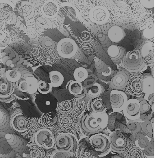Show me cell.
I'll list each match as a JSON object with an SVG mask.
<instances>
[{"instance_id": "obj_1", "label": "cell", "mask_w": 159, "mask_h": 158, "mask_svg": "<svg viewBox=\"0 0 159 158\" xmlns=\"http://www.w3.org/2000/svg\"><path fill=\"white\" fill-rule=\"evenodd\" d=\"M85 108L84 105L76 99L72 109L66 112L57 113L58 124L55 128L58 133H72L80 129V121Z\"/></svg>"}, {"instance_id": "obj_2", "label": "cell", "mask_w": 159, "mask_h": 158, "mask_svg": "<svg viewBox=\"0 0 159 158\" xmlns=\"http://www.w3.org/2000/svg\"><path fill=\"white\" fill-rule=\"evenodd\" d=\"M109 115L106 112H89L80 119V127L87 134L97 133L106 129L109 124Z\"/></svg>"}, {"instance_id": "obj_3", "label": "cell", "mask_w": 159, "mask_h": 158, "mask_svg": "<svg viewBox=\"0 0 159 158\" xmlns=\"http://www.w3.org/2000/svg\"><path fill=\"white\" fill-rule=\"evenodd\" d=\"M121 62L124 69L131 73L143 72L146 67L144 60L137 50L127 52Z\"/></svg>"}, {"instance_id": "obj_4", "label": "cell", "mask_w": 159, "mask_h": 158, "mask_svg": "<svg viewBox=\"0 0 159 158\" xmlns=\"http://www.w3.org/2000/svg\"><path fill=\"white\" fill-rule=\"evenodd\" d=\"M78 144V138L72 133H58L55 136L54 149L55 151L75 154Z\"/></svg>"}, {"instance_id": "obj_5", "label": "cell", "mask_w": 159, "mask_h": 158, "mask_svg": "<svg viewBox=\"0 0 159 158\" xmlns=\"http://www.w3.org/2000/svg\"><path fill=\"white\" fill-rule=\"evenodd\" d=\"M88 141L94 151L102 158L108 155L111 151L109 136L97 133L92 134L88 138Z\"/></svg>"}, {"instance_id": "obj_6", "label": "cell", "mask_w": 159, "mask_h": 158, "mask_svg": "<svg viewBox=\"0 0 159 158\" xmlns=\"http://www.w3.org/2000/svg\"><path fill=\"white\" fill-rule=\"evenodd\" d=\"M55 136L54 132L51 129L43 127L36 131L32 138L34 143L42 147L44 150L49 151L54 149Z\"/></svg>"}, {"instance_id": "obj_7", "label": "cell", "mask_w": 159, "mask_h": 158, "mask_svg": "<svg viewBox=\"0 0 159 158\" xmlns=\"http://www.w3.org/2000/svg\"><path fill=\"white\" fill-rule=\"evenodd\" d=\"M20 72L22 74L21 78L17 82L15 83L16 87L22 92L26 94H36L38 92L37 86L38 80L28 70L26 72L23 71V72Z\"/></svg>"}, {"instance_id": "obj_8", "label": "cell", "mask_w": 159, "mask_h": 158, "mask_svg": "<svg viewBox=\"0 0 159 158\" xmlns=\"http://www.w3.org/2000/svg\"><path fill=\"white\" fill-rule=\"evenodd\" d=\"M109 137L111 149L117 153H123L130 144L128 138L123 135L120 129L111 133Z\"/></svg>"}, {"instance_id": "obj_9", "label": "cell", "mask_w": 159, "mask_h": 158, "mask_svg": "<svg viewBox=\"0 0 159 158\" xmlns=\"http://www.w3.org/2000/svg\"><path fill=\"white\" fill-rule=\"evenodd\" d=\"M126 89L127 92L133 96L143 97L144 95L143 75L137 74L130 76Z\"/></svg>"}, {"instance_id": "obj_10", "label": "cell", "mask_w": 159, "mask_h": 158, "mask_svg": "<svg viewBox=\"0 0 159 158\" xmlns=\"http://www.w3.org/2000/svg\"><path fill=\"white\" fill-rule=\"evenodd\" d=\"M57 50L60 57L64 58H71L76 54L78 45L72 39L66 37L58 42Z\"/></svg>"}, {"instance_id": "obj_11", "label": "cell", "mask_w": 159, "mask_h": 158, "mask_svg": "<svg viewBox=\"0 0 159 158\" xmlns=\"http://www.w3.org/2000/svg\"><path fill=\"white\" fill-rule=\"evenodd\" d=\"M35 102L36 107L43 114L54 112L57 108V100L52 96L46 94L37 95Z\"/></svg>"}, {"instance_id": "obj_12", "label": "cell", "mask_w": 159, "mask_h": 158, "mask_svg": "<svg viewBox=\"0 0 159 158\" xmlns=\"http://www.w3.org/2000/svg\"><path fill=\"white\" fill-rule=\"evenodd\" d=\"M15 83L8 81L4 75L0 76V102L8 103L15 98Z\"/></svg>"}, {"instance_id": "obj_13", "label": "cell", "mask_w": 159, "mask_h": 158, "mask_svg": "<svg viewBox=\"0 0 159 158\" xmlns=\"http://www.w3.org/2000/svg\"><path fill=\"white\" fill-rule=\"evenodd\" d=\"M4 138L7 142L10 147L16 153L22 155L27 152L28 143L22 137L14 134L7 133Z\"/></svg>"}, {"instance_id": "obj_14", "label": "cell", "mask_w": 159, "mask_h": 158, "mask_svg": "<svg viewBox=\"0 0 159 158\" xmlns=\"http://www.w3.org/2000/svg\"><path fill=\"white\" fill-rule=\"evenodd\" d=\"M122 112L123 115L129 121H137L139 120L141 111L139 101L137 99L128 100Z\"/></svg>"}, {"instance_id": "obj_15", "label": "cell", "mask_w": 159, "mask_h": 158, "mask_svg": "<svg viewBox=\"0 0 159 158\" xmlns=\"http://www.w3.org/2000/svg\"><path fill=\"white\" fill-rule=\"evenodd\" d=\"M128 100L127 94L122 90H113L110 94V101L114 112H121Z\"/></svg>"}, {"instance_id": "obj_16", "label": "cell", "mask_w": 159, "mask_h": 158, "mask_svg": "<svg viewBox=\"0 0 159 158\" xmlns=\"http://www.w3.org/2000/svg\"><path fill=\"white\" fill-rule=\"evenodd\" d=\"M17 110L18 108L16 109L15 112L10 116V125L15 131L23 134L26 131L28 118L23 114L22 110L20 111Z\"/></svg>"}, {"instance_id": "obj_17", "label": "cell", "mask_w": 159, "mask_h": 158, "mask_svg": "<svg viewBox=\"0 0 159 158\" xmlns=\"http://www.w3.org/2000/svg\"><path fill=\"white\" fill-rule=\"evenodd\" d=\"M129 77V72L125 70H119L113 75L109 81L110 88L117 90H123L125 89Z\"/></svg>"}, {"instance_id": "obj_18", "label": "cell", "mask_w": 159, "mask_h": 158, "mask_svg": "<svg viewBox=\"0 0 159 158\" xmlns=\"http://www.w3.org/2000/svg\"><path fill=\"white\" fill-rule=\"evenodd\" d=\"M110 17L108 9L102 6L92 8L89 11V18L91 22L97 24H103L109 20Z\"/></svg>"}, {"instance_id": "obj_19", "label": "cell", "mask_w": 159, "mask_h": 158, "mask_svg": "<svg viewBox=\"0 0 159 158\" xmlns=\"http://www.w3.org/2000/svg\"><path fill=\"white\" fill-rule=\"evenodd\" d=\"M75 155L77 158H102L92 148L88 140L79 143Z\"/></svg>"}, {"instance_id": "obj_20", "label": "cell", "mask_w": 159, "mask_h": 158, "mask_svg": "<svg viewBox=\"0 0 159 158\" xmlns=\"http://www.w3.org/2000/svg\"><path fill=\"white\" fill-rule=\"evenodd\" d=\"M1 56L3 65L11 68L16 67V65L19 59L17 53H16L10 46L4 50H1Z\"/></svg>"}, {"instance_id": "obj_21", "label": "cell", "mask_w": 159, "mask_h": 158, "mask_svg": "<svg viewBox=\"0 0 159 158\" xmlns=\"http://www.w3.org/2000/svg\"><path fill=\"white\" fill-rule=\"evenodd\" d=\"M59 11L58 4L53 0L46 1L41 7V13L45 18L53 19L57 16Z\"/></svg>"}, {"instance_id": "obj_22", "label": "cell", "mask_w": 159, "mask_h": 158, "mask_svg": "<svg viewBox=\"0 0 159 158\" xmlns=\"http://www.w3.org/2000/svg\"><path fill=\"white\" fill-rule=\"evenodd\" d=\"M67 89L69 93L77 99H82L87 95V88L83 86L82 83L76 80H71L69 81L67 84Z\"/></svg>"}, {"instance_id": "obj_23", "label": "cell", "mask_w": 159, "mask_h": 158, "mask_svg": "<svg viewBox=\"0 0 159 158\" xmlns=\"http://www.w3.org/2000/svg\"><path fill=\"white\" fill-rule=\"evenodd\" d=\"M15 5L8 0H0V20L7 23L15 12Z\"/></svg>"}, {"instance_id": "obj_24", "label": "cell", "mask_w": 159, "mask_h": 158, "mask_svg": "<svg viewBox=\"0 0 159 158\" xmlns=\"http://www.w3.org/2000/svg\"><path fill=\"white\" fill-rule=\"evenodd\" d=\"M25 158H47L45 151L35 143L28 144V151L22 155Z\"/></svg>"}, {"instance_id": "obj_25", "label": "cell", "mask_w": 159, "mask_h": 158, "mask_svg": "<svg viewBox=\"0 0 159 158\" xmlns=\"http://www.w3.org/2000/svg\"><path fill=\"white\" fill-rule=\"evenodd\" d=\"M125 49L119 45H110L107 49V54L110 59L116 64L120 63L125 54Z\"/></svg>"}, {"instance_id": "obj_26", "label": "cell", "mask_w": 159, "mask_h": 158, "mask_svg": "<svg viewBox=\"0 0 159 158\" xmlns=\"http://www.w3.org/2000/svg\"><path fill=\"white\" fill-rule=\"evenodd\" d=\"M43 125L41 121V118L34 117L28 118V122L27 124L26 131L23 134V136L26 137H30L31 138L36 133V131L43 128Z\"/></svg>"}, {"instance_id": "obj_27", "label": "cell", "mask_w": 159, "mask_h": 158, "mask_svg": "<svg viewBox=\"0 0 159 158\" xmlns=\"http://www.w3.org/2000/svg\"><path fill=\"white\" fill-rule=\"evenodd\" d=\"M96 69L97 76L104 81L109 82L113 76L111 68L103 62H101L100 64H96Z\"/></svg>"}, {"instance_id": "obj_28", "label": "cell", "mask_w": 159, "mask_h": 158, "mask_svg": "<svg viewBox=\"0 0 159 158\" xmlns=\"http://www.w3.org/2000/svg\"><path fill=\"white\" fill-rule=\"evenodd\" d=\"M41 121L43 128L55 129L58 124V116L56 112L45 113L41 118Z\"/></svg>"}, {"instance_id": "obj_29", "label": "cell", "mask_w": 159, "mask_h": 158, "mask_svg": "<svg viewBox=\"0 0 159 158\" xmlns=\"http://www.w3.org/2000/svg\"><path fill=\"white\" fill-rule=\"evenodd\" d=\"M107 35L111 42L119 43L124 39L126 36V33L121 27L113 26L109 29Z\"/></svg>"}, {"instance_id": "obj_30", "label": "cell", "mask_w": 159, "mask_h": 158, "mask_svg": "<svg viewBox=\"0 0 159 158\" xmlns=\"http://www.w3.org/2000/svg\"><path fill=\"white\" fill-rule=\"evenodd\" d=\"M88 107L89 112L103 113L106 112L107 111L106 105L100 98L91 99L88 104Z\"/></svg>"}, {"instance_id": "obj_31", "label": "cell", "mask_w": 159, "mask_h": 158, "mask_svg": "<svg viewBox=\"0 0 159 158\" xmlns=\"http://www.w3.org/2000/svg\"><path fill=\"white\" fill-rule=\"evenodd\" d=\"M10 116L7 110L0 105V131L5 132L10 129Z\"/></svg>"}, {"instance_id": "obj_32", "label": "cell", "mask_w": 159, "mask_h": 158, "mask_svg": "<svg viewBox=\"0 0 159 158\" xmlns=\"http://www.w3.org/2000/svg\"><path fill=\"white\" fill-rule=\"evenodd\" d=\"M123 153L124 158H146L144 151L135 144H130Z\"/></svg>"}, {"instance_id": "obj_33", "label": "cell", "mask_w": 159, "mask_h": 158, "mask_svg": "<svg viewBox=\"0 0 159 158\" xmlns=\"http://www.w3.org/2000/svg\"><path fill=\"white\" fill-rule=\"evenodd\" d=\"M105 90L103 86L98 83H95L93 85L87 90V95L91 99L100 98L104 94Z\"/></svg>"}, {"instance_id": "obj_34", "label": "cell", "mask_w": 159, "mask_h": 158, "mask_svg": "<svg viewBox=\"0 0 159 158\" xmlns=\"http://www.w3.org/2000/svg\"><path fill=\"white\" fill-rule=\"evenodd\" d=\"M49 77L50 80L51 85L52 87H58L61 86L65 80L63 75L60 72L54 70L49 72Z\"/></svg>"}, {"instance_id": "obj_35", "label": "cell", "mask_w": 159, "mask_h": 158, "mask_svg": "<svg viewBox=\"0 0 159 158\" xmlns=\"http://www.w3.org/2000/svg\"><path fill=\"white\" fill-rule=\"evenodd\" d=\"M76 101V99L75 98L72 99L58 102L57 108L56 109V112H66L70 111L75 106Z\"/></svg>"}, {"instance_id": "obj_36", "label": "cell", "mask_w": 159, "mask_h": 158, "mask_svg": "<svg viewBox=\"0 0 159 158\" xmlns=\"http://www.w3.org/2000/svg\"><path fill=\"white\" fill-rule=\"evenodd\" d=\"M4 76L8 81L15 83L21 78L22 74L17 67L10 68L4 72Z\"/></svg>"}, {"instance_id": "obj_37", "label": "cell", "mask_w": 159, "mask_h": 158, "mask_svg": "<svg viewBox=\"0 0 159 158\" xmlns=\"http://www.w3.org/2000/svg\"><path fill=\"white\" fill-rule=\"evenodd\" d=\"M144 76V94H154V79L153 76L147 74Z\"/></svg>"}, {"instance_id": "obj_38", "label": "cell", "mask_w": 159, "mask_h": 158, "mask_svg": "<svg viewBox=\"0 0 159 158\" xmlns=\"http://www.w3.org/2000/svg\"><path fill=\"white\" fill-rule=\"evenodd\" d=\"M135 143L137 147L144 151L146 148H147L151 144V141L150 139H148V137L145 136L141 133L135 134Z\"/></svg>"}, {"instance_id": "obj_39", "label": "cell", "mask_w": 159, "mask_h": 158, "mask_svg": "<svg viewBox=\"0 0 159 158\" xmlns=\"http://www.w3.org/2000/svg\"><path fill=\"white\" fill-rule=\"evenodd\" d=\"M153 121L154 118H152V120H147L141 124V130L150 138H153Z\"/></svg>"}, {"instance_id": "obj_40", "label": "cell", "mask_w": 159, "mask_h": 158, "mask_svg": "<svg viewBox=\"0 0 159 158\" xmlns=\"http://www.w3.org/2000/svg\"><path fill=\"white\" fill-rule=\"evenodd\" d=\"M73 77L75 80L80 83L84 82L88 77V72L84 67H78L73 72Z\"/></svg>"}, {"instance_id": "obj_41", "label": "cell", "mask_w": 159, "mask_h": 158, "mask_svg": "<svg viewBox=\"0 0 159 158\" xmlns=\"http://www.w3.org/2000/svg\"><path fill=\"white\" fill-rule=\"evenodd\" d=\"M28 2H23L18 8L19 15H22L25 20L30 19L33 15L30 13V7Z\"/></svg>"}, {"instance_id": "obj_42", "label": "cell", "mask_w": 159, "mask_h": 158, "mask_svg": "<svg viewBox=\"0 0 159 158\" xmlns=\"http://www.w3.org/2000/svg\"><path fill=\"white\" fill-rule=\"evenodd\" d=\"M52 90V87L50 83H47L43 80H38L37 91L40 94H46L50 93Z\"/></svg>"}, {"instance_id": "obj_43", "label": "cell", "mask_w": 159, "mask_h": 158, "mask_svg": "<svg viewBox=\"0 0 159 158\" xmlns=\"http://www.w3.org/2000/svg\"><path fill=\"white\" fill-rule=\"evenodd\" d=\"M143 35L145 39H152L154 37V24L153 22L148 23L143 32Z\"/></svg>"}, {"instance_id": "obj_44", "label": "cell", "mask_w": 159, "mask_h": 158, "mask_svg": "<svg viewBox=\"0 0 159 158\" xmlns=\"http://www.w3.org/2000/svg\"><path fill=\"white\" fill-rule=\"evenodd\" d=\"M137 99L139 102L141 115L148 113V112H150V111H152L150 104L148 103L147 101L145 100L144 98L143 97H140L139 99Z\"/></svg>"}, {"instance_id": "obj_45", "label": "cell", "mask_w": 159, "mask_h": 158, "mask_svg": "<svg viewBox=\"0 0 159 158\" xmlns=\"http://www.w3.org/2000/svg\"><path fill=\"white\" fill-rule=\"evenodd\" d=\"M126 125L128 128L134 134L140 133L142 131L141 124L139 122H137V121H129L128 122Z\"/></svg>"}, {"instance_id": "obj_46", "label": "cell", "mask_w": 159, "mask_h": 158, "mask_svg": "<svg viewBox=\"0 0 159 158\" xmlns=\"http://www.w3.org/2000/svg\"><path fill=\"white\" fill-rule=\"evenodd\" d=\"M10 146L5 138H0V156L6 154L10 151Z\"/></svg>"}, {"instance_id": "obj_47", "label": "cell", "mask_w": 159, "mask_h": 158, "mask_svg": "<svg viewBox=\"0 0 159 158\" xmlns=\"http://www.w3.org/2000/svg\"><path fill=\"white\" fill-rule=\"evenodd\" d=\"M152 50V43L148 42L144 44L141 49V52H140L141 57H147V56L149 54V52H150Z\"/></svg>"}, {"instance_id": "obj_48", "label": "cell", "mask_w": 159, "mask_h": 158, "mask_svg": "<svg viewBox=\"0 0 159 158\" xmlns=\"http://www.w3.org/2000/svg\"><path fill=\"white\" fill-rule=\"evenodd\" d=\"M72 154L73 153H70L67 152H63V151H59L54 150L53 151L51 158H69Z\"/></svg>"}, {"instance_id": "obj_49", "label": "cell", "mask_w": 159, "mask_h": 158, "mask_svg": "<svg viewBox=\"0 0 159 158\" xmlns=\"http://www.w3.org/2000/svg\"><path fill=\"white\" fill-rule=\"evenodd\" d=\"M13 94L15 95V98H17L20 100H28L29 99L28 94L22 92L20 90H19L16 86V85H15V92Z\"/></svg>"}, {"instance_id": "obj_50", "label": "cell", "mask_w": 159, "mask_h": 158, "mask_svg": "<svg viewBox=\"0 0 159 158\" xmlns=\"http://www.w3.org/2000/svg\"><path fill=\"white\" fill-rule=\"evenodd\" d=\"M145 100L148 102V103L150 104L152 110H154V94H144L143 96Z\"/></svg>"}, {"instance_id": "obj_51", "label": "cell", "mask_w": 159, "mask_h": 158, "mask_svg": "<svg viewBox=\"0 0 159 158\" xmlns=\"http://www.w3.org/2000/svg\"><path fill=\"white\" fill-rule=\"evenodd\" d=\"M141 5L146 9H152L154 7L155 0H140Z\"/></svg>"}, {"instance_id": "obj_52", "label": "cell", "mask_w": 159, "mask_h": 158, "mask_svg": "<svg viewBox=\"0 0 159 158\" xmlns=\"http://www.w3.org/2000/svg\"><path fill=\"white\" fill-rule=\"evenodd\" d=\"M10 37L7 30L4 29L3 30H0V43L4 41L8 37Z\"/></svg>"}, {"instance_id": "obj_53", "label": "cell", "mask_w": 159, "mask_h": 158, "mask_svg": "<svg viewBox=\"0 0 159 158\" xmlns=\"http://www.w3.org/2000/svg\"><path fill=\"white\" fill-rule=\"evenodd\" d=\"M1 158H16V152L13 151H9L7 153L0 156Z\"/></svg>"}, {"instance_id": "obj_54", "label": "cell", "mask_w": 159, "mask_h": 158, "mask_svg": "<svg viewBox=\"0 0 159 158\" xmlns=\"http://www.w3.org/2000/svg\"><path fill=\"white\" fill-rule=\"evenodd\" d=\"M6 27V22H4L0 20V30H3Z\"/></svg>"}, {"instance_id": "obj_55", "label": "cell", "mask_w": 159, "mask_h": 158, "mask_svg": "<svg viewBox=\"0 0 159 158\" xmlns=\"http://www.w3.org/2000/svg\"><path fill=\"white\" fill-rule=\"evenodd\" d=\"M2 65H4L2 64V59H0V76L2 75V68H3L2 67Z\"/></svg>"}, {"instance_id": "obj_56", "label": "cell", "mask_w": 159, "mask_h": 158, "mask_svg": "<svg viewBox=\"0 0 159 158\" xmlns=\"http://www.w3.org/2000/svg\"><path fill=\"white\" fill-rule=\"evenodd\" d=\"M9 1H10L11 2H12L13 4H17V3H18L19 1H20V0H8Z\"/></svg>"}, {"instance_id": "obj_57", "label": "cell", "mask_w": 159, "mask_h": 158, "mask_svg": "<svg viewBox=\"0 0 159 158\" xmlns=\"http://www.w3.org/2000/svg\"><path fill=\"white\" fill-rule=\"evenodd\" d=\"M111 158H123L122 156H119V155H115L113 156H112Z\"/></svg>"}, {"instance_id": "obj_58", "label": "cell", "mask_w": 159, "mask_h": 158, "mask_svg": "<svg viewBox=\"0 0 159 158\" xmlns=\"http://www.w3.org/2000/svg\"><path fill=\"white\" fill-rule=\"evenodd\" d=\"M69 158H76V156H75V154H72L71 155V156L69 157Z\"/></svg>"}, {"instance_id": "obj_59", "label": "cell", "mask_w": 159, "mask_h": 158, "mask_svg": "<svg viewBox=\"0 0 159 158\" xmlns=\"http://www.w3.org/2000/svg\"><path fill=\"white\" fill-rule=\"evenodd\" d=\"M2 58V56H1V50H0V59Z\"/></svg>"}]
</instances>
